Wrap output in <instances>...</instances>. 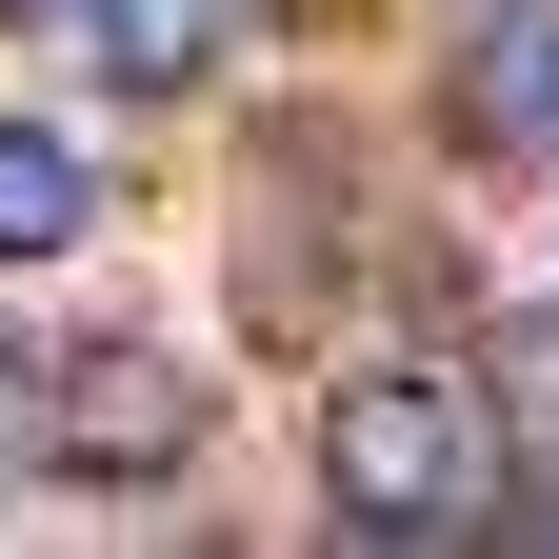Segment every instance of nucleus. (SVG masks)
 <instances>
[{"instance_id":"nucleus-1","label":"nucleus","mask_w":559,"mask_h":559,"mask_svg":"<svg viewBox=\"0 0 559 559\" xmlns=\"http://www.w3.org/2000/svg\"><path fill=\"white\" fill-rule=\"evenodd\" d=\"M479 479H500V400H460V380H340L320 400V500L340 520L440 539V520H479Z\"/></svg>"},{"instance_id":"nucleus-2","label":"nucleus","mask_w":559,"mask_h":559,"mask_svg":"<svg viewBox=\"0 0 559 559\" xmlns=\"http://www.w3.org/2000/svg\"><path fill=\"white\" fill-rule=\"evenodd\" d=\"M40 440L81 460V479H180V460H200V380L140 360V340H81V360L40 380Z\"/></svg>"},{"instance_id":"nucleus-3","label":"nucleus","mask_w":559,"mask_h":559,"mask_svg":"<svg viewBox=\"0 0 559 559\" xmlns=\"http://www.w3.org/2000/svg\"><path fill=\"white\" fill-rule=\"evenodd\" d=\"M60 40H81V81H120V100H180L200 60H221V0H60Z\"/></svg>"},{"instance_id":"nucleus-4","label":"nucleus","mask_w":559,"mask_h":559,"mask_svg":"<svg viewBox=\"0 0 559 559\" xmlns=\"http://www.w3.org/2000/svg\"><path fill=\"white\" fill-rule=\"evenodd\" d=\"M81 221H100V160L60 120H0V260H60Z\"/></svg>"},{"instance_id":"nucleus-5","label":"nucleus","mask_w":559,"mask_h":559,"mask_svg":"<svg viewBox=\"0 0 559 559\" xmlns=\"http://www.w3.org/2000/svg\"><path fill=\"white\" fill-rule=\"evenodd\" d=\"M460 120H479V140H559V0H500V40H479Z\"/></svg>"},{"instance_id":"nucleus-6","label":"nucleus","mask_w":559,"mask_h":559,"mask_svg":"<svg viewBox=\"0 0 559 559\" xmlns=\"http://www.w3.org/2000/svg\"><path fill=\"white\" fill-rule=\"evenodd\" d=\"M21 440H40V380H21V360H0V460H21Z\"/></svg>"}]
</instances>
